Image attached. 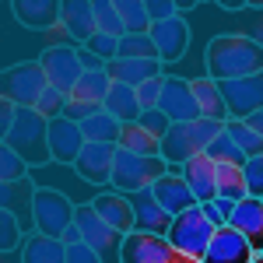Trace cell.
Instances as JSON below:
<instances>
[{
	"label": "cell",
	"mask_w": 263,
	"mask_h": 263,
	"mask_svg": "<svg viewBox=\"0 0 263 263\" xmlns=\"http://www.w3.org/2000/svg\"><path fill=\"white\" fill-rule=\"evenodd\" d=\"M63 109H67V95L57 91V88H46V95L35 102V112H39L42 120H60Z\"/></svg>",
	"instance_id": "cell-39"
},
{
	"label": "cell",
	"mask_w": 263,
	"mask_h": 263,
	"mask_svg": "<svg viewBox=\"0 0 263 263\" xmlns=\"http://www.w3.org/2000/svg\"><path fill=\"white\" fill-rule=\"evenodd\" d=\"M91 207H95V211H99L116 232H123V235H130V232L137 228V221H134V203H130L126 193H116V190L99 193V197L91 200Z\"/></svg>",
	"instance_id": "cell-23"
},
{
	"label": "cell",
	"mask_w": 263,
	"mask_h": 263,
	"mask_svg": "<svg viewBox=\"0 0 263 263\" xmlns=\"http://www.w3.org/2000/svg\"><path fill=\"white\" fill-rule=\"evenodd\" d=\"M162 84H165V74H162V78H155V81H144L141 88H137V102H141V109H158Z\"/></svg>",
	"instance_id": "cell-44"
},
{
	"label": "cell",
	"mask_w": 263,
	"mask_h": 263,
	"mask_svg": "<svg viewBox=\"0 0 263 263\" xmlns=\"http://www.w3.org/2000/svg\"><path fill=\"white\" fill-rule=\"evenodd\" d=\"M95 32L112 35V39H123L126 35L123 18H120V11H116V0H95Z\"/></svg>",
	"instance_id": "cell-33"
},
{
	"label": "cell",
	"mask_w": 263,
	"mask_h": 263,
	"mask_svg": "<svg viewBox=\"0 0 263 263\" xmlns=\"http://www.w3.org/2000/svg\"><path fill=\"white\" fill-rule=\"evenodd\" d=\"M224 134L235 141V147L242 151L246 158H256V155H263V137H260V134H253V130H249L242 120H228V123H224Z\"/></svg>",
	"instance_id": "cell-34"
},
{
	"label": "cell",
	"mask_w": 263,
	"mask_h": 263,
	"mask_svg": "<svg viewBox=\"0 0 263 263\" xmlns=\"http://www.w3.org/2000/svg\"><path fill=\"white\" fill-rule=\"evenodd\" d=\"M137 123H141V126L147 130V134H155L158 141H162L165 134H168V126H172V120L165 116L162 109H144V112H141V120H137Z\"/></svg>",
	"instance_id": "cell-42"
},
{
	"label": "cell",
	"mask_w": 263,
	"mask_h": 263,
	"mask_svg": "<svg viewBox=\"0 0 263 263\" xmlns=\"http://www.w3.org/2000/svg\"><path fill=\"white\" fill-rule=\"evenodd\" d=\"M21 105H14L11 99H0V137H7L11 134V126H14V120H18Z\"/></svg>",
	"instance_id": "cell-46"
},
{
	"label": "cell",
	"mask_w": 263,
	"mask_h": 263,
	"mask_svg": "<svg viewBox=\"0 0 263 263\" xmlns=\"http://www.w3.org/2000/svg\"><path fill=\"white\" fill-rule=\"evenodd\" d=\"M123 151H134V155H147V158H155V155H162V141L155 137V134H147L141 123H123L120 130V144Z\"/></svg>",
	"instance_id": "cell-28"
},
{
	"label": "cell",
	"mask_w": 263,
	"mask_h": 263,
	"mask_svg": "<svg viewBox=\"0 0 263 263\" xmlns=\"http://www.w3.org/2000/svg\"><path fill=\"white\" fill-rule=\"evenodd\" d=\"M218 228L207 221V214H203V207H190V211H182L172 218V228H168V242L179 246L186 256H193V260H203V253H207V246H211V235H214Z\"/></svg>",
	"instance_id": "cell-8"
},
{
	"label": "cell",
	"mask_w": 263,
	"mask_h": 263,
	"mask_svg": "<svg viewBox=\"0 0 263 263\" xmlns=\"http://www.w3.org/2000/svg\"><path fill=\"white\" fill-rule=\"evenodd\" d=\"M228 224L249 239L253 253H263V200H260V197H246V200L235 203V211H232Z\"/></svg>",
	"instance_id": "cell-22"
},
{
	"label": "cell",
	"mask_w": 263,
	"mask_h": 263,
	"mask_svg": "<svg viewBox=\"0 0 263 263\" xmlns=\"http://www.w3.org/2000/svg\"><path fill=\"white\" fill-rule=\"evenodd\" d=\"M95 112H102L99 102H78V99H67V109H63V116H67V120H74V123L91 120Z\"/></svg>",
	"instance_id": "cell-43"
},
{
	"label": "cell",
	"mask_w": 263,
	"mask_h": 263,
	"mask_svg": "<svg viewBox=\"0 0 263 263\" xmlns=\"http://www.w3.org/2000/svg\"><path fill=\"white\" fill-rule=\"evenodd\" d=\"M67 263H102V260H99V253H95L91 246L74 242V246H67Z\"/></svg>",
	"instance_id": "cell-47"
},
{
	"label": "cell",
	"mask_w": 263,
	"mask_h": 263,
	"mask_svg": "<svg viewBox=\"0 0 263 263\" xmlns=\"http://www.w3.org/2000/svg\"><path fill=\"white\" fill-rule=\"evenodd\" d=\"M253 263H263V253H256V256H253Z\"/></svg>",
	"instance_id": "cell-54"
},
{
	"label": "cell",
	"mask_w": 263,
	"mask_h": 263,
	"mask_svg": "<svg viewBox=\"0 0 263 263\" xmlns=\"http://www.w3.org/2000/svg\"><path fill=\"white\" fill-rule=\"evenodd\" d=\"M158 109H162L172 123H193V120H200V105H197V99H193V88H190L186 78H168V74H165Z\"/></svg>",
	"instance_id": "cell-12"
},
{
	"label": "cell",
	"mask_w": 263,
	"mask_h": 263,
	"mask_svg": "<svg viewBox=\"0 0 263 263\" xmlns=\"http://www.w3.org/2000/svg\"><path fill=\"white\" fill-rule=\"evenodd\" d=\"M242 176H246L249 197H263V155H256V158H249L242 165Z\"/></svg>",
	"instance_id": "cell-41"
},
{
	"label": "cell",
	"mask_w": 263,
	"mask_h": 263,
	"mask_svg": "<svg viewBox=\"0 0 263 263\" xmlns=\"http://www.w3.org/2000/svg\"><path fill=\"white\" fill-rule=\"evenodd\" d=\"M179 176L186 179V186L193 190L197 203H211L218 200V162L203 151L197 158H190L186 165H179Z\"/></svg>",
	"instance_id": "cell-15"
},
{
	"label": "cell",
	"mask_w": 263,
	"mask_h": 263,
	"mask_svg": "<svg viewBox=\"0 0 263 263\" xmlns=\"http://www.w3.org/2000/svg\"><path fill=\"white\" fill-rule=\"evenodd\" d=\"M221 130H224V123L203 120V116L193 120V123H172L168 134L162 137V158L168 162V168H179V165H186L190 158L203 155Z\"/></svg>",
	"instance_id": "cell-2"
},
{
	"label": "cell",
	"mask_w": 263,
	"mask_h": 263,
	"mask_svg": "<svg viewBox=\"0 0 263 263\" xmlns=\"http://www.w3.org/2000/svg\"><path fill=\"white\" fill-rule=\"evenodd\" d=\"M0 88H4V99H11L14 105H21V109H35V102L46 95L49 81H46V70H42L39 60H21V63L4 67Z\"/></svg>",
	"instance_id": "cell-7"
},
{
	"label": "cell",
	"mask_w": 263,
	"mask_h": 263,
	"mask_svg": "<svg viewBox=\"0 0 263 263\" xmlns=\"http://www.w3.org/2000/svg\"><path fill=\"white\" fill-rule=\"evenodd\" d=\"M39 63H42V70H46L49 88H57L63 95H70L74 84L84 78V67H81V60H78V46H74V42H67V46H49L39 57Z\"/></svg>",
	"instance_id": "cell-10"
},
{
	"label": "cell",
	"mask_w": 263,
	"mask_h": 263,
	"mask_svg": "<svg viewBox=\"0 0 263 263\" xmlns=\"http://www.w3.org/2000/svg\"><path fill=\"white\" fill-rule=\"evenodd\" d=\"M218 197L235 200V203L249 197V190H246V176H242V165L218 162Z\"/></svg>",
	"instance_id": "cell-31"
},
{
	"label": "cell",
	"mask_w": 263,
	"mask_h": 263,
	"mask_svg": "<svg viewBox=\"0 0 263 263\" xmlns=\"http://www.w3.org/2000/svg\"><path fill=\"white\" fill-rule=\"evenodd\" d=\"M260 200H263V197H260Z\"/></svg>",
	"instance_id": "cell-55"
},
{
	"label": "cell",
	"mask_w": 263,
	"mask_h": 263,
	"mask_svg": "<svg viewBox=\"0 0 263 263\" xmlns=\"http://www.w3.org/2000/svg\"><path fill=\"white\" fill-rule=\"evenodd\" d=\"M102 109L112 116V120L120 123H137L141 120V102H137V88H130V84H116L112 81V88H109V95H105V102H102Z\"/></svg>",
	"instance_id": "cell-26"
},
{
	"label": "cell",
	"mask_w": 263,
	"mask_h": 263,
	"mask_svg": "<svg viewBox=\"0 0 263 263\" xmlns=\"http://www.w3.org/2000/svg\"><path fill=\"white\" fill-rule=\"evenodd\" d=\"M130 203H134V221H137V228H134V232L168 235V228H172V214H168L162 203L151 197V190L134 193V197H130Z\"/></svg>",
	"instance_id": "cell-21"
},
{
	"label": "cell",
	"mask_w": 263,
	"mask_h": 263,
	"mask_svg": "<svg viewBox=\"0 0 263 263\" xmlns=\"http://www.w3.org/2000/svg\"><path fill=\"white\" fill-rule=\"evenodd\" d=\"M78 60H81L84 70H105V63H102L91 49H84V46H78Z\"/></svg>",
	"instance_id": "cell-48"
},
{
	"label": "cell",
	"mask_w": 263,
	"mask_h": 263,
	"mask_svg": "<svg viewBox=\"0 0 263 263\" xmlns=\"http://www.w3.org/2000/svg\"><path fill=\"white\" fill-rule=\"evenodd\" d=\"M74 214H78V203L67 200V193L49 190V186L32 190V224H35L39 235L63 239V232L74 224Z\"/></svg>",
	"instance_id": "cell-5"
},
{
	"label": "cell",
	"mask_w": 263,
	"mask_h": 263,
	"mask_svg": "<svg viewBox=\"0 0 263 263\" xmlns=\"http://www.w3.org/2000/svg\"><path fill=\"white\" fill-rule=\"evenodd\" d=\"M211 203L224 214V221H228V218H232V211H235V200H224V197H218V200H211Z\"/></svg>",
	"instance_id": "cell-51"
},
{
	"label": "cell",
	"mask_w": 263,
	"mask_h": 263,
	"mask_svg": "<svg viewBox=\"0 0 263 263\" xmlns=\"http://www.w3.org/2000/svg\"><path fill=\"white\" fill-rule=\"evenodd\" d=\"M105 74H109L116 84L141 88L144 81L162 78V63L158 60H112V63H105Z\"/></svg>",
	"instance_id": "cell-24"
},
{
	"label": "cell",
	"mask_w": 263,
	"mask_h": 263,
	"mask_svg": "<svg viewBox=\"0 0 263 263\" xmlns=\"http://www.w3.org/2000/svg\"><path fill=\"white\" fill-rule=\"evenodd\" d=\"M84 134H81V123L67 120H49V155H53V162L60 165H74L78 162V155L84 151Z\"/></svg>",
	"instance_id": "cell-16"
},
{
	"label": "cell",
	"mask_w": 263,
	"mask_h": 263,
	"mask_svg": "<svg viewBox=\"0 0 263 263\" xmlns=\"http://www.w3.org/2000/svg\"><path fill=\"white\" fill-rule=\"evenodd\" d=\"M84 49H91V53H95L102 63L120 60V39H112V35H102V32H95L91 39L84 42Z\"/></svg>",
	"instance_id": "cell-40"
},
{
	"label": "cell",
	"mask_w": 263,
	"mask_h": 263,
	"mask_svg": "<svg viewBox=\"0 0 263 263\" xmlns=\"http://www.w3.org/2000/svg\"><path fill=\"white\" fill-rule=\"evenodd\" d=\"M253 256L256 253H253L249 239L242 232H235L232 224H224L211 235V246H207L200 263H253Z\"/></svg>",
	"instance_id": "cell-13"
},
{
	"label": "cell",
	"mask_w": 263,
	"mask_h": 263,
	"mask_svg": "<svg viewBox=\"0 0 263 263\" xmlns=\"http://www.w3.org/2000/svg\"><path fill=\"white\" fill-rule=\"evenodd\" d=\"M123 263H200V260L186 256L179 246L168 242V235L130 232L123 239Z\"/></svg>",
	"instance_id": "cell-9"
},
{
	"label": "cell",
	"mask_w": 263,
	"mask_h": 263,
	"mask_svg": "<svg viewBox=\"0 0 263 263\" xmlns=\"http://www.w3.org/2000/svg\"><path fill=\"white\" fill-rule=\"evenodd\" d=\"M207 155H211L214 162H228V165H246V162H249V158H246L242 151L235 147V141H232V137H228L224 130L218 134V137H214V141H211V147H207Z\"/></svg>",
	"instance_id": "cell-38"
},
{
	"label": "cell",
	"mask_w": 263,
	"mask_h": 263,
	"mask_svg": "<svg viewBox=\"0 0 263 263\" xmlns=\"http://www.w3.org/2000/svg\"><path fill=\"white\" fill-rule=\"evenodd\" d=\"M63 242H67V246H74V242H84V239H81V228H78V224H70V228L63 232Z\"/></svg>",
	"instance_id": "cell-52"
},
{
	"label": "cell",
	"mask_w": 263,
	"mask_h": 263,
	"mask_svg": "<svg viewBox=\"0 0 263 263\" xmlns=\"http://www.w3.org/2000/svg\"><path fill=\"white\" fill-rule=\"evenodd\" d=\"M32 165L21 158L18 151H11L7 144H0V182H25Z\"/></svg>",
	"instance_id": "cell-37"
},
{
	"label": "cell",
	"mask_w": 263,
	"mask_h": 263,
	"mask_svg": "<svg viewBox=\"0 0 263 263\" xmlns=\"http://www.w3.org/2000/svg\"><path fill=\"white\" fill-rule=\"evenodd\" d=\"M120 60H158V46L151 39V32L147 35H123L120 39Z\"/></svg>",
	"instance_id": "cell-35"
},
{
	"label": "cell",
	"mask_w": 263,
	"mask_h": 263,
	"mask_svg": "<svg viewBox=\"0 0 263 263\" xmlns=\"http://www.w3.org/2000/svg\"><path fill=\"white\" fill-rule=\"evenodd\" d=\"M165 172H168V162H165L162 155L147 158V155H134V151H123L120 147V151H116V165H112V182H109V186H112L116 193L134 197V193L151 190Z\"/></svg>",
	"instance_id": "cell-4"
},
{
	"label": "cell",
	"mask_w": 263,
	"mask_h": 263,
	"mask_svg": "<svg viewBox=\"0 0 263 263\" xmlns=\"http://www.w3.org/2000/svg\"><path fill=\"white\" fill-rule=\"evenodd\" d=\"M21 263H67V242L35 232L21 246Z\"/></svg>",
	"instance_id": "cell-27"
},
{
	"label": "cell",
	"mask_w": 263,
	"mask_h": 263,
	"mask_svg": "<svg viewBox=\"0 0 263 263\" xmlns=\"http://www.w3.org/2000/svg\"><path fill=\"white\" fill-rule=\"evenodd\" d=\"M74 224L81 228V239L84 246H91L95 253H99L102 263H123V232H116L112 224L102 218L99 211L88 203H78V214H74Z\"/></svg>",
	"instance_id": "cell-6"
},
{
	"label": "cell",
	"mask_w": 263,
	"mask_h": 263,
	"mask_svg": "<svg viewBox=\"0 0 263 263\" xmlns=\"http://www.w3.org/2000/svg\"><path fill=\"white\" fill-rule=\"evenodd\" d=\"M60 25L74 46L95 35V0H60Z\"/></svg>",
	"instance_id": "cell-18"
},
{
	"label": "cell",
	"mask_w": 263,
	"mask_h": 263,
	"mask_svg": "<svg viewBox=\"0 0 263 263\" xmlns=\"http://www.w3.org/2000/svg\"><path fill=\"white\" fill-rule=\"evenodd\" d=\"M176 11H179V18L186 11H197V0H176Z\"/></svg>",
	"instance_id": "cell-53"
},
{
	"label": "cell",
	"mask_w": 263,
	"mask_h": 263,
	"mask_svg": "<svg viewBox=\"0 0 263 263\" xmlns=\"http://www.w3.org/2000/svg\"><path fill=\"white\" fill-rule=\"evenodd\" d=\"M151 197L162 203L172 218L182 214V211H190V207H197V197H193V190L186 186V179L179 176V168H168L162 179L151 186Z\"/></svg>",
	"instance_id": "cell-19"
},
{
	"label": "cell",
	"mask_w": 263,
	"mask_h": 263,
	"mask_svg": "<svg viewBox=\"0 0 263 263\" xmlns=\"http://www.w3.org/2000/svg\"><path fill=\"white\" fill-rule=\"evenodd\" d=\"M242 123L253 130V134H260V137H263V109H260V112H253V116H246Z\"/></svg>",
	"instance_id": "cell-50"
},
{
	"label": "cell",
	"mask_w": 263,
	"mask_h": 263,
	"mask_svg": "<svg viewBox=\"0 0 263 263\" xmlns=\"http://www.w3.org/2000/svg\"><path fill=\"white\" fill-rule=\"evenodd\" d=\"M190 88H193V99H197V105H200V116H203V120H218V123L232 120V116H228V105H224L221 88H218V81H211V78L203 74V78H193Z\"/></svg>",
	"instance_id": "cell-25"
},
{
	"label": "cell",
	"mask_w": 263,
	"mask_h": 263,
	"mask_svg": "<svg viewBox=\"0 0 263 263\" xmlns=\"http://www.w3.org/2000/svg\"><path fill=\"white\" fill-rule=\"evenodd\" d=\"M18 246H25V228H21L14 211H0V253H14Z\"/></svg>",
	"instance_id": "cell-36"
},
{
	"label": "cell",
	"mask_w": 263,
	"mask_h": 263,
	"mask_svg": "<svg viewBox=\"0 0 263 263\" xmlns=\"http://www.w3.org/2000/svg\"><path fill=\"white\" fill-rule=\"evenodd\" d=\"M116 11H120V18H123L126 35H147L151 32V18H147L144 0H116Z\"/></svg>",
	"instance_id": "cell-32"
},
{
	"label": "cell",
	"mask_w": 263,
	"mask_h": 263,
	"mask_svg": "<svg viewBox=\"0 0 263 263\" xmlns=\"http://www.w3.org/2000/svg\"><path fill=\"white\" fill-rule=\"evenodd\" d=\"M224 95V105H228V116L232 120H246L253 112L263 109V70L253 74V78H239V81H224L218 84Z\"/></svg>",
	"instance_id": "cell-11"
},
{
	"label": "cell",
	"mask_w": 263,
	"mask_h": 263,
	"mask_svg": "<svg viewBox=\"0 0 263 263\" xmlns=\"http://www.w3.org/2000/svg\"><path fill=\"white\" fill-rule=\"evenodd\" d=\"M200 207H203V214H207V221L214 224V228H224V224H228V221H224V214L218 211V207H214V203H200Z\"/></svg>",
	"instance_id": "cell-49"
},
{
	"label": "cell",
	"mask_w": 263,
	"mask_h": 263,
	"mask_svg": "<svg viewBox=\"0 0 263 263\" xmlns=\"http://www.w3.org/2000/svg\"><path fill=\"white\" fill-rule=\"evenodd\" d=\"M18 25L32 28V32H46L53 25H60V0H14L7 4Z\"/></svg>",
	"instance_id": "cell-20"
},
{
	"label": "cell",
	"mask_w": 263,
	"mask_h": 263,
	"mask_svg": "<svg viewBox=\"0 0 263 263\" xmlns=\"http://www.w3.org/2000/svg\"><path fill=\"white\" fill-rule=\"evenodd\" d=\"M116 144H84V151L74 162V172L81 176L84 182H95V186H105L112 182V165H116Z\"/></svg>",
	"instance_id": "cell-14"
},
{
	"label": "cell",
	"mask_w": 263,
	"mask_h": 263,
	"mask_svg": "<svg viewBox=\"0 0 263 263\" xmlns=\"http://www.w3.org/2000/svg\"><path fill=\"white\" fill-rule=\"evenodd\" d=\"M0 144L18 151L32 168H42V165L53 162V155H49V120H42L35 109H21L11 134L0 137Z\"/></svg>",
	"instance_id": "cell-3"
},
{
	"label": "cell",
	"mask_w": 263,
	"mask_h": 263,
	"mask_svg": "<svg viewBox=\"0 0 263 263\" xmlns=\"http://www.w3.org/2000/svg\"><path fill=\"white\" fill-rule=\"evenodd\" d=\"M109 88H112V78L105 74V70H84V78L74 84V91L67 95V99H78V102H105L109 95Z\"/></svg>",
	"instance_id": "cell-30"
},
{
	"label": "cell",
	"mask_w": 263,
	"mask_h": 263,
	"mask_svg": "<svg viewBox=\"0 0 263 263\" xmlns=\"http://www.w3.org/2000/svg\"><path fill=\"white\" fill-rule=\"evenodd\" d=\"M203 67L211 81H239V78H253L263 70V42L249 39V35H214L203 49Z\"/></svg>",
	"instance_id": "cell-1"
},
{
	"label": "cell",
	"mask_w": 263,
	"mask_h": 263,
	"mask_svg": "<svg viewBox=\"0 0 263 263\" xmlns=\"http://www.w3.org/2000/svg\"><path fill=\"white\" fill-rule=\"evenodd\" d=\"M144 7H147V18H151V25H158V21H168V18H179V11H176V0H144Z\"/></svg>",
	"instance_id": "cell-45"
},
{
	"label": "cell",
	"mask_w": 263,
	"mask_h": 263,
	"mask_svg": "<svg viewBox=\"0 0 263 263\" xmlns=\"http://www.w3.org/2000/svg\"><path fill=\"white\" fill-rule=\"evenodd\" d=\"M120 130H123V123L112 120L105 109L95 112L91 120L81 123V134H84V141H88V144H120Z\"/></svg>",
	"instance_id": "cell-29"
},
{
	"label": "cell",
	"mask_w": 263,
	"mask_h": 263,
	"mask_svg": "<svg viewBox=\"0 0 263 263\" xmlns=\"http://www.w3.org/2000/svg\"><path fill=\"white\" fill-rule=\"evenodd\" d=\"M151 39L158 46V60L176 63V60H182L186 49H190V25L182 18L158 21V25H151Z\"/></svg>",
	"instance_id": "cell-17"
}]
</instances>
